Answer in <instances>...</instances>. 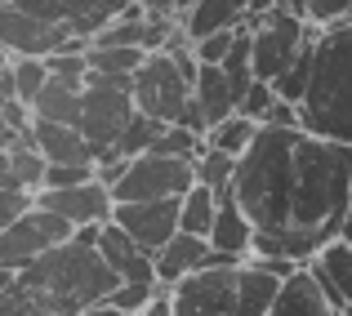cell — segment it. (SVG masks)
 I'll return each mask as SVG.
<instances>
[{"mask_svg":"<svg viewBox=\"0 0 352 316\" xmlns=\"http://www.w3.org/2000/svg\"><path fill=\"white\" fill-rule=\"evenodd\" d=\"M232 196L254 218V254H290L299 263L344 232L352 205V143L308 125H263L236 161Z\"/></svg>","mask_w":352,"mask_h":316,"instance_id":"6da1fadb","label":"cell"},{"mask_svg":"<svg viewBox=\"0 0 352 316\" xmlns=\"http://www.w3.org/2000/svg\"><path fill=\"white\" fill-rule=\"evenodd\" d=\"M120 285V272L89 240H63L27 267H0V316H89Z\"/></svg>","mask_w":352,"mask_h":316,"instance_id":"7a4b0ae2","label":"cell"},{"mask_svg":"<svg viewBox=\"0 0 352 316\" xmlns=\"http://www.w3.org/2000/svg\"><path fill=\"white\" fill-rule=\"evenodd\" d=\"M303 125L352 143V18L317 32V67L303 98Z\"/></svg>","mask_w":352,"mask_h":316,"instance_id":"3957f363","label":"cell"},{"mask_svg":"<svg viewBox=\"0 0 352 316\" xmlns=\"http://www.w3.org/2000/svg\"><path fill=\"white\" fill-rule=\"evenodd\" d=\"M134 76H103V71L89 67L85 80V103H80V129L89 134L98 161L116 156V143L125 134V125L134 120Z\"/></svg>","mask_w":352,"mask_h":316,"instance_id":"277c9868","label":"cell"},{"mask_svg":"<svg viewBox=\"0 0 352 316\" xmlns=\"http://www.w3.org/2000/svg\"><path fill=\"white\" fill-rule=\"evenodd\" d=\"M197 183V161L192 156H170V152H138L129 156L125 174L116 183V201H165L183 196Z\"/></svg>","mask_w":352,"mask_h":316,"instance_id":"5b68a950","label":"cell"},{"mask_svg":"<svg viewBox=\"0 0 352 316\" xmlns=\"http://www.w3.org/2000/svg\"><path fill=\"white\" fill-rule=\"evenodd\" d=\"M192 98V76L183 71V63L174 58L170 49H152L143 58V67L134 71V103L138 111H147V116L156 120H179L183 107H188Z\"/></svg>","mask_w":352,"mask_h":316,"instance_id":"8992f818","label":"cell"},{"mask_svg":"<svg viewBox=\"0 0 352 316\" xmlns=\"http://www.w3.org/2000/svg\"><path fill=\"white\" fill-rule=\"evenodd\" d=\"M72 236H76V223H72L67 214H58V210L36 201L23 218L0 227V267H14L18 272V267H27L32 258H41L45 249L63 245V240H72Z\"/></svg>","mask_w":352,"mask_h":316,"instance_id":"52a82bcc","label":"cell"},{"mask_svg":"<svg viewBox=\"0 0 352 316\" xmlns=\"http://www.w3.org/2000/svg\"><path fill=\"white\" fill-rule=\"evenodd\" d=\"M308 18L303 14H290V9H267L250 23V36H254V76L263 80H276L294 58L303 54V45L312 41L317 32H308Z\"/></svg>","mask_w":352,"mask_h":316,"instance_id":"ba28073f","label":"cell"},{"mask_svg":"<svg viewBox=\"0 0 352 316\" xmlns=\"http://www.w3.org/2000/svg\"><path fill=\"white\" fill-rule=\"evenodd\" d=\"M0 45L9 54H41V58H50L58 49H89L94 41L76 36L72 27L54 23V18L36 14V9H27L23 0H5V9H0Z\"/></svg>","mask_w":352,"mask_h":316,"instance_id":"9c48e42d","label":"cell"},{"mask_svg":"<svg viewBox=\"0 0 352 316\" xmlns=\"http://www.w3.org/2000/svg\"><path fill=\"white\" fill-rule=\"evenodd\" d=\"M183 316H241V263H210L174 285Z\"/></svg>","mask_w":352,"mask_h":316,"instance_id":"30bf717a","label":"cell"},{"mask_svg":"<svg viewBox=\"0 0 352 316\" xmlns=\"http://www.w3.org/2000/svg\"><path fill=\"white\" fill-rule=\"evenodd\" d=\"M179 205H183V196H165V201H116L112 218L129 232V236H138L156 254V249L179 232Z\"/></svg>","mask_w":352,"mask_h":316,"instance_id":"8fae6325","label":"cell"},{"mask_svg":"<svg viewBox=\"0 0 352 316\" xmlns=\"http://www.w3.org/2000/svg\"><path fill=\"white\" fill-rule=\"evenodd\" d=\"M41 205L67 214L72 223H107L116 214V192L107 188L103 179H89V183H72V188H41Z\"/></svg>","mask_w":352,"mask_h":316,"instance_id":"7c38bea8","label":"cell"},{"mask_svg":"<svg viewBox=\"0 0 352 316\" xmlns=\"http://www.w3.org/2000/svg\"><path fill=\"white\" fill-rule=\"evenodd\" d=\"M32 143L45 152L50 165H98L89 134L80 125H72V120H50L32 111Z\"/></svg>","mask_w":352,"mask_h":316,"instance_id":"4fadbf2b","label":"cell"},{"mask_svg":"<svg viewBox=\"0 0 352 316\" xmlns=\"http://www.w3.org/2000/svg\"><path fill=\"white\" fill-rule=\"evenodd\" d=\"M23 5L36 9V14H45V18H54V23H63V27H72L76 36H89V41H94L112 18L125 14L129 0H23Z\"/></svg>","mask_w":352,"mask_h":316,"instance_id":"5bb4252c","label":"cell"},{"mask_svg":"<svg viewBox=\"0 0 352 316\" xmlns=\"http://www.w3.org/2000/svg\"><path fill=\"white\" fill-rule=\"evenodd\" d=\"M210 258H214V240L201 236V232H183L179 227L161 249H156V276H161L165 285H179L183 276L210 267Z\"/></svg>","mask_w":352,"mask_h":316,"instance_id":"9a60e30c","label":"cell"},{"mask_svg":"<svg viewBox=\"0 0 352 316\" xmlns=\"http://www.w3.org/2000/svg\"><path fill=\"white\" fill-rule=\"evenodd\" d=\"M276 316H285V312H303V316H335V299L326 294V285H321V276H317V267L312 263H303L294 276H285V285H281V294H276Z\"/></svg>","mask_w":352,"mask_h":316,"instance_id":"2e32d148","label":"cell"},{"mask_svg":"<svg viewBox=\"0 0 352 316\" xmlns=\"http://www.w3.org/2000/svg\"><path fill=\"white\" fill-rule=\"evenodd\" d=\"M317 267L326 294L335 299V312H352V240L348 236H335L330 245H321L317 258H308Z\"/></svg>","mask_w":352,"mask_h":316,"instance_id":"e0dca14e","label":"cell"},{"mask_svg":"<svg viewBox=\"0 0 352 316\" xmlns=\"http://www.w3.org/2000/svg\"><path fill=\"white\" fill-rule=\"evenodd\" d=\"M192 98H197L201 111H206L210 129H214L219 120H228V116L241 107V94H236L232 76L223 71V63H201L197 80H192Z\"/></svg>","mask_w":352,"mask_h":316,"instance_id":"ac0fdd59","label":"cell"},{"mask_svg":"<svg viewBox=\"0 0 352 316\" xmlns=\"http://www.w3.org/2000/svg\"><path fill=\"white\" fill-rule=\"evenodd\" d=\"M254 218H250L245 210H241V201L228 192L223 205H219V218H214V232H210V240H214V249H223V254H236V258H250L254 254Z\"/></svg>","mask_w":352,"mask_h":316,"instance_id":"d6986e66","label":"cell"},{"mask_svg":"<svg viewBox=\"0 0 352 316\" xmlns=\"http://www.w3.org/2000/svg\"><path fill=\"white\" fill-rule=\"evenodd\" d=\"M89 80V76H85ZM85 80L80 76H58L54 71L50 85L36 94L32 111L36 116H50V120H72V125H80V103H85Z\"/></svg>","mask_w":352,"mask_h":316,"instance_id":"ffe728a7","label":"cell"},{"mask_svg":"<svg viewBox=\"0 0 352 316\" xmlns=\"http://www.w3.org/2000/svg\"><path fill=\"white\" fill-rule=\"evenodd\" d=\"M281 285H285V276H276L272 267H263L258 258H245V263H241V316L272 312Z\"/></svg>","mask_w":352,"mask_h":316,"instance_id":"44dd1931","label":"cell"},{"mask_svg":"<svg viewBox=\"0 0 352 316\" xmlns=\"http://www.w3.org/2000/svg\"><path fill=\"white\" fill-rule=\"evenodd\" d=\"M241 23H250L241 0H197V5L183 14V27H188L192 41H201V36H210V32H223V27H241Z\"/></svg>","mask_w":352,"mask_h":316,"instance_id":"7402d4cb","label":"cell"},{"mask_svg":"<svg viewBox=\"0 0 352 316\" xmlns=\"http://www.w3.org/2000/svg\"><path fill=\"white\" fill-rule=\"evenodd\" d=\"M228 192L210 188V183H192L188 192H183V205H179V227L183 232H201V236H210L214 232V218H219V205H223Z\"/></svg>","mask_w":352,"mask_h":316,"instance_id":"603a6c76","label":"cell"},{"mask_svg":"<svg viewBox=\"0 0 352 316\" xmlns=\"http://www.w3.org/2000/svg\"><path fill=\"white\" fill-rule=\"evenodd\" d=\"M143 58H147L143 45H89V67L103 76H134Z\"/></svg>","mask_w":352,"mask_h":316,"instance_id":"cb8c5ba5","label":"cell"},{"mask_svg":"<svg viewBox=\"0 0 352 316\" xmlns=\"http://www.w3.org/2000/svg\"><path fill=\"white\" fill-rule=\"evenodd\" d=\"M258 129H263V120H254V116H245V111H232L228 120H219L214 129H210V143L214 147H223V152H232V156H245L250 152V143L258 138Z\"/></svg>","mask_w":352,"mask_h":316,"instance_id":"d4e9b609","label":"cell"},{"mask_svg":"<svg viewBox=\"0 0 352 316\" xmlns=\"http://www.w3.org/2000/svg\"><path fill=\"white\" fill-rule=\"evenodd\" d=\"M236 161H241V156L223 152V147H214V143L206 138V152L197 156V179L210 183V188H219V192H232V183H236Z\"/></svg>","mask_w":352,"mask_h":316,"instance_id":"484cf974","label":"cell"},{"mask_svg":"<svg viewBox=\"0 0 352 316\" xmlns=\"http://www.w3.org/2000/svg\"><path fill=\"white\" fill-rule=\"evenodd\" d=\"M161 134H165V120L147 116V111H134V120L125 125V134H120V143H116V156H138V152H152Z\"/></svg>","mask_w":352,"mask_h":316,"instance_id":"4316f807","label":"cell"},{"mask_svg":"<svg viewBox=\"0 0 352 316\" xmlns=\"http://www.w3.org/2000/svg\"><path fill=\"white\" fill-rule=\"evenodd\" d=\"M276 98H281V94H276L272 80L254 76V80H250V89L241 94V107L236 111H245V116H254V120H267V111L276 107Z\"/></svg>","mask_w":352,"mask_h":316,"instance_id":"83f0119b","label":"cell"},{"mask_svg":"<svg viewBox=\"0 0 352 316\" xmlns=\"http://www.w3.org/2000/svg\"><path fill=\"white\" fill-rule=\"evenodd\" d=\"M236 36H241V27H223V32H210V36H201V41L192 45V49H197V58H201V63H223L228 54H232Z\"/></svg>","mask_w":352,"mask_h":316,"instance_id":"f1b7e54d","label":"cell"},{"mask_svg":"<svg viewBox=\"0 0 352 316\" xmlns=\"http://www.w3.org/2000/svg\"><path fill=\"white\" fill-rule=\"evenodd\" d=\"M36 196H41V192H32V188H0V227L23 218V214L36 205Z\"/></svg>","mask_w":352,"mask_h":316,"instance_id":"f546056e","label":"cell"},{"mask_svg":"<svg viewBox=\"0 0 352 316\" xmlns=\"http://www.w3.org/2000/svg\"><path fill=\"white\" fill-rule=\"evenodd\" d=\"M308 18L312 27H335L352 18V0H308Z\"/></svg>","mask_w":352,"mask_h":316,"instance_id":"4dcf8cb0","label":"cell"},{"mask_svg":"<svg viewBox=\"0 0 352 316\" xmlns=\"http://www.w3.org/2000/svg\"><path fill=\"white\" fill-rule=\"evenodd\" d=\"M98 179V165H50L45 170V188H72V183Z\"/></svg>","mask_w":352,"mask_h":316,"instance_id":"1f68e13d","label":"cell"},{"mask_svg":"<svg viewBox=\"0 0 352 316\" xmlns=\"http://www.w3.org/2000/svg\"><path fill=\"white\" fill-rule=\"evenodd\" d=\"M241 9H245L250 18H258V14H267V9H276V0H241Z\"/></svg>","mask_w":352,"mask_h":316,"instance_id":"d6a6232c","label":"cell"},{"mask_svg":"<svg viewBox=\"0 0 352 316\" xmlns=\"http://www.w3.org/2000/svg\"><path fill=\"white\" fill-rule=\"evenodd\" d=\"M339 236H348V240H352V205H348V218H344V232H339Z\"/></svg>","mask_w":352,"mask_h":316,"instance_id":"836d02e7","label":"cell"}]
</instances>
